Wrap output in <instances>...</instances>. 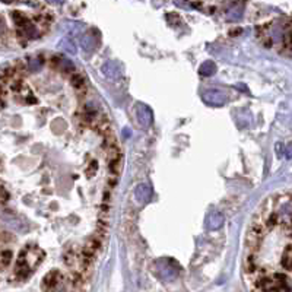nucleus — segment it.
Wrapping results in <instances>:
<instances>
[{"mask_svg":"<svg viewBox=\"0 0 292 292\" xmlns=\"http://www.w3.org/2000/svg\"><path fill=\"white\" fill-rule=\"evenodd\" d=\"M70 82H72L73 89H75L79 95H85V92H86V82H85V76H83L81 72L75 70V72L70 75Z\"/></svg>","mask_w":292,"mask_h":292,"instance_id":"f257e3e1","label":"nucleus"},{"mask_svg":"<svg viewBox=\"0 0 292 292\" xmlns=\"http://www.w3.org/2000/svg\"><path fill=\"white\" fill-rule=\"evenodd\" d=\"M12 260H14V251L11 248H6V247L0 248V270L9 267Z\"/></svg>","mask_w":292,"mask_h":292,"instance_id":"f03ea898","label":"nucleus"},{"mask_svg":"<svg viewBox=\"0 0 292 292\" xmlns=\"http://www.w3.org/2000/svg\"><path fill=\"white\" fill-rule=\"evenodd\" d=\"M222 222H224V216L219 212L212 215V218H211V227L212 228H219L222 225Z\"/></svg>","mask_w":292,"mask_h":292,"instance_id":"7ed1b4c3","label":"nucleus"},{"mask_svg":"<svg viewBox=\"0 0 292 292\" xmlns=\"http://www.w3.org/2000/svg\"><path fill=\"white\" fill-rule=\"evenodd\" d=\"M9 199V193L5 187L0 186V203H5Z\"/></svg>","mask_w":292,"mask_h":292,"instance_id":"20e7f679","label":"nucleus"}]
</instances>
